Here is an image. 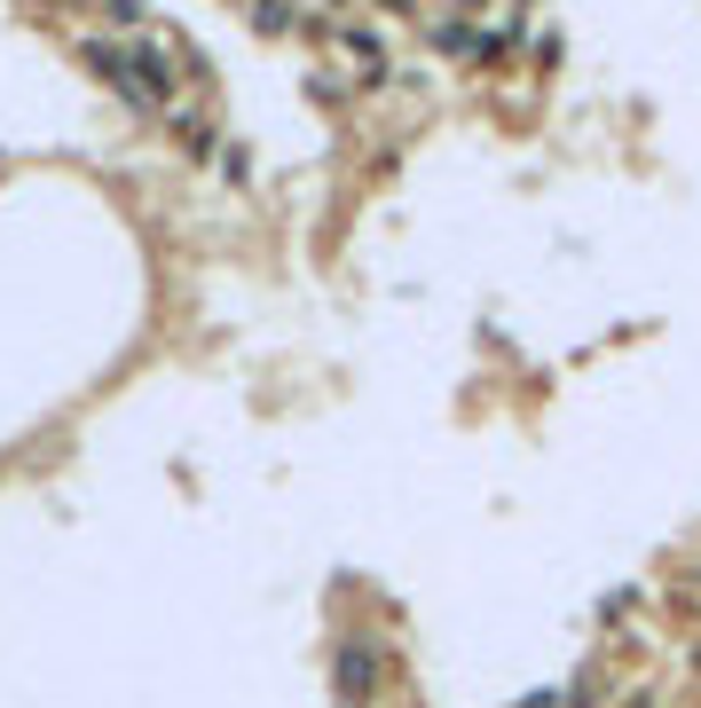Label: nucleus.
<instances>
[{
    "label": "nucleus",
    "mask_w": 701,
    "mask_h": 708,
    "mask_svg": "<svg viewBox=\"0 0 701 708\" xmlns=\"http://www.w3.org/2000/svg\"><path fill=\"white\" fill-rule=\"evenodd\" d=\"M362 678H371V654L347 646V654H340V685H347V693H362Z\"/></svg>",
    "instance_id": "1"
}]
</instances>
